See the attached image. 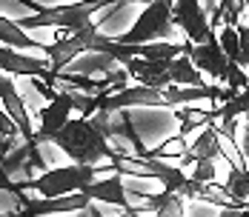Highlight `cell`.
I'll list each match as a JSON object with an SVG mask.
<instances>
[{"label": "cell", "mask_w": 249, "mask_h": 217, "mask_svg": "<svg viewBox=\"0 0 249 217\" xmlns=\"http://www.w3.org/2000/svg\"><path fill=\"white\" fill-rule=\"evenodd\" d=\"M109 112H95L92 117H72L49 143L60 149L72 163L80 166H112L118 151L109 143Z\"/></svg>", "instance_id": "obj_1"}, {"label": "cell", "mask_w": 249, "mask_h": 217, "mask_svg": "<svg viewBox=\"0 0 249 217\" xmlns=\"http://www.w3.org/2000/svg\"><path fill=\"white\" fill-rule=\"evenodd\" d=\"M106 171H112V166H103ZM103 169L95 166H80V163H69V166H57L43 174H35L32 180L18 183L20 192H35L37 197H66V194L83 192L89 183H95Z\"/></svg>", "instance_id": "obj_2"}, {"label": "cell", "mask_w": 249, "mask_h": 217, "mask_svg": "<svg viewBox=\"0 0 249 217\" xmlns=\"http://www.w3.org/2000/svg\"><path fill=\"white\" fill-rule=\"evenodd\" d=\"M95 12H103L100 0H80V3H66V6H43L40 12L29 15V17H20L18 26L20 29H60V32H69V34H77L83 29L95 23L92 15Z\"/></svg>", "instance_id": "obj_3"}, {"label": "cell", "mask_w": 249, "mask_h": 217, "mask_svg": "<svg viewBox=\"0 0 249 217\" xmlns=\"http://www.w3.org/2000/svg\"><path fill=\"white\" fill-rule=\"evenodd\" d=\"M175 23H172V0H155L149 3L141 17L135 20V26L121 34L112 37L121 46H149V43H175Z\"/></svg>", "instance_id": "obj_4"}, {"label": "cell", "mask_w": 249, "mask_h": 217, "mask_svg": "<svg viewBox=\"0 0 249 217\" xmlns=\"http://www.w3.org/2000/svg\"><path fill=\"white\" fill-rule=\"evenodd\" d=\"M172 23L183 29V40H189L192 46L209 43L215 37V29L206 17V9L200 0H172Z\"/></svg>", "instance_id": "obj_5"}, {"label": "cell", "mask_w": 249, "mask_h": 217, "mask_svg": "<svg viewBox=\"0 0 249 217\" xmlns=\"http://www.w3.org/2000/svg\"><path fill=\"white\" fill-rule=\"evenodd\" d=\"M92 200L83 192L66 194V197H29L26 194L23 206L9 217H57V215H72V212H83L89 209Z\"/></svg>", "instance_id": "obj_6"}, {"label": "cell", "mask_w": 249, "mask_h": 217, "mask_svg": "<svg viewBox=\"0 0 249 217\" xmlns=\"http://www.w3.org/2000/svg\"><path fill=\"white\" fill-rule=\"evenodd\" d=\"M183 54L192 60V66L200 74H209L215 80V86L226 83V77H229V60H226L224 49L218 43V34L209 43H200V46H192L189 40H183Z\"/></svg>", "instance_id": "obj_7"}, {"label": "cell", "mask_w": 249, "mask_h": 217, "mask_svg": "<svg viewBox=\"0 0 249 217\" xmlns=\"http://www.w3.org/2000/svg\"><path fill=\"white\" fill-rule=\"evenodd\" d=\"M72 112H75V92H57L37 115L40 117V129L35 132V140L37 143H49L52 137L72 120Z\"/></svg>", "instance_id": "obj_8"}, {"label": "cell", "mask_w": 249, "mask_h": 217, "mask_svg": "<svg viewBox=\"0 0 249 217\" xmlns=\"http://www.w3.org/2000/svg\"><path fill=\"white\" fill-rule=\"evenodd\" d=\"M83 194L95 203H112V206H118V209H124V215H146V209L143 206H135V203H129V197H126V177L124 174H118V171H112L109 177H98L95 183H89Z\"/></svg>", "instance_id": "obj_9"}, {"label": "cell", "mask_w": 249, "mask_h": 217, "mask_svg": "<svg viewBox=\"0 0 249 217\" xmlns=\"http://www.w3.org/2000/svg\"><path fill=\"white\" fill-rule=\"evenodd\" d=\"M0 74L32 77V80H40L52 89L49 60H37L32 54H23V51H15V49H6V46H0Z\"/></svg>", "instance_id": "obj_10"}, {"label": "cell", "mask_w": 249, "mask_h": 217, "mask_svg": "<svg viewBox=\"0 0 249 217\" xmlns=\"http://www.w3.org/2000/svg\"><path fill=\"white\" fill-rule=\"evenodd\" d=\"M0 106L12 117V123L18 126L20 140L23 143H35V126H32V117H29V109H26V103L20 100L18 86H15V80L9 74H0Z\"/></svg>", "instance_id": "obj_11"}, {"label": "cell", "mask_w": 249, "mask_h": 217, "mask_svg": "<svg viewBox=\"0 0 249 217\" xmlns=\"http://www.w3.org/2000/svg\"><path fill=\"white\" fill-rule=\"evenodd\" d=\"M203 160H209V163H215V160H226L221 132H218V126H212V123H209L198 137H195V143L186 146V151H183V157H180L178 166L183 169V166H195V163H203Z\"/></svg>", "instance_id": "obj_12"}, {"label": "cell", "mask_w": 249, "mask_h": 217, "mask_svg": "<svg viewBox=\"0 0 249 217\" xmlns=\"http://www.w3.org/2000/svg\"><path fill=\"white\" fill-rule=\"evenodd\" d=\"M143 209L152 212V217H186V200L172 192L143 194Z\"/></svg>", "instance_id": "obj_13"}, {"label": "cell", "mask_w": 249, "mask_h": 217, "mask_svg": "<svg viewBox=\"0 0 249 217\" xmlns=\"http://www.w3.org/2000/svg\"><path fill=\"white\" fill-rule=\"evenodd\" d=\"M0 46L6 49H40V51H46L49 43H40V40H35V37H29L23 29L18 26V20H9V17H3L0 15Z\"/></svg>", "instance_id": "obj_14"}, {"label": "cell", "mask_w": 249, "mask_h": 217, "mask_svg": "<svg viewBox=\"0 0 249 217\" xmlns=\"http://www.w3.org/2000/svg\"><path fill=\"white\" fill-rule=\"evenodd\" d=\"M247 9V0H221L215 6V15H212V23L218 26V20H224V26H235L241 23V12Z\"/></svg>", "instance_id": "obj_15"}, {"label": "cell", "mask_w": 249, "mask_h": 217, "mask_svg": "<svg viewBox=\"0 0 249 217\" xmlns=\"http://www.w3.org/2000/svg\"><path fill=\"white\" fill-rule=\"evenodd\" d=\"M218 43H221V49H224L226 60H229V63H238V54H241V40H238V29H235V26H224V29H221Z\"/></svg>", "instance_id": "obj_16"}, {"label": "cell", "mask_w": 249, "mask_h": 217, "mask_svg": "<svg viewBox=\"0 0 249 217\" xmlns=\"http://www.w3.org/2000/svg\"><path fill=\"white\" fill-rule=\"evenodd\" d=\"M238 40H241V54H238V66H249V26L238 23Z\"/></svg>", "instance_id": "obj_17"}, {"label": "cell", "mask_w": 249, "mask_h": 217, "mask_svg": "<svg viewBox=\"0 0 249 217\" xmlns=\"http://www.w3.org/2000/svg\"><path fill=\"white\" fill-rule=\"evenodd\" d=\"M18 134H20L18 126L12 123V117H9V115L3 112V106H0V137H3V140H18Z\"/></svg>", "instance_id": "obj_18"}, {"label": "cell", "mask_w": 249, "mask_h": 217, "mask_svg": "<svg viewBox=\"0 0 249 217\" xmlns=\"http://www.w3.org/2000/svg\"><path fill=\"white\" fill-rule=\"evenodd\" d=\"M124 3H146V6H149V3H155V0H100L103 9H106V6H124Z\"/></svg>", "instance_id": "obj_19"}, {"label": "cell", "mask_w": 249, "mask_h": 217, "mask_svg": "<svg viewBox=\"0 0 249 217\" xmlns=\"http://www.w3.org/2000/svg\"><path fill=\"white\" fill-rule=\"evenodd\" d=\"M249 117V115H247ZM244 157L249 160V120H247V129H244Z\"/></svg>", "instance_id": "obj_20"}, {"label": "cell", "mask_w": 249, "mask_h": 217, "mask_svg": "<svg viewBox=\"0 0 249 217\" xmlns=\"http://www.w3.org/2000/svg\"><path fill=\"white\" fill-rule=\"evenodd\" d=\"M89 212H92V217H100L98 212H95V209H92V206H89ZM118 217H146V215H118Z\"/></svg>", "instance_id": "obj_21"}, {"label": "cell", "mask_w": 249, "mask_h": 217, "mask_svg": "<svg viewBox=\"0 0 249 217\" xmlns=\"http://www.w3.org/2000/svg\"><path fill=\"white\" fill-rule=\"evenodd\" d=\"M0 217H9V215H3V212H0Z\"/></svg>", "instance_id": "obj_22"}, {"label": "cell", "mask_w": 249, "mask_h": 217, "mask_svg": "<svg viewBox=\"0 0 249 217\" xmlns=\"http://www.w3.org/2000/svg\"><path fill=\"white\" fill-rule=\"evenodd\" d=\"M247 9H249V0H247Z\"/></svg>", "instance_id": "obj_23"}]
</instances>
